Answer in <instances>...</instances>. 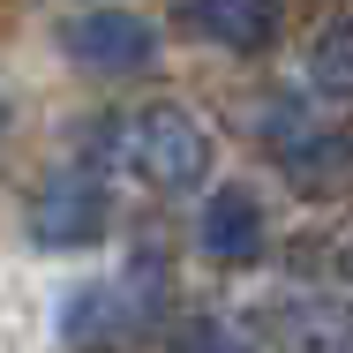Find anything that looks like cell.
Masks as SVG:
<instances>
[{"label":"cell","mask_w":353,"mask_h":353,"mask_svg":"<svg viewBox=\"0 0 353 353\" xmlns=\"http://www.w3.org/2000/svg\"><path fill=\"white\" fill-rule=\"evenodd\" d=\"M121 158L136 165L150 188L181 196V188H196V181L211 173V136H203V121H188L181 105H150V113H136V121L121 128Z\"/></svg>","instance_id":"obj_1"},{"label":"cell","mask_w":353,"mask_h":353,"mask_svg":"<svg viewBox=\"0 0 353 353\" xmlns=\"http://www.w3.org/2000/svg\"><path fill=\"white\" fill-rule=\"evenodd\" d=\"M308 83L323 98H353V23H331L316 38V61H308Z\"/></svg>","instance_id":"obj_7"},{"label":"cell","mask_w":353,"mask_h":353,"mask_svg":"<svg viewBox=\"0 0 353 353\" xmlns=\"http://www.w3.org/2000/svg\"><path fill=\"white\" fill-rule=\"evenodd\" d=\"M196 241H203V256L211 263H256L263 256V203L233 181V188H218L203 218H196Z\"/></svg>","instance_id":"obj_6"},{"label":"cell","mask_w":353,"mask_h":353,"mask_svg":"<svg viewBox=\"0 0 353 353\" xmlns=\"http://www.w3.org/2000/svg\"><path fill=\"white\" fill-rule=\"evenodd\" d=\"M256 323L279 339V353H353V308L339 301H271Z\"/></svg>","instance_id":"obj_5"},{"label":"cell","mask_w":353,"mask_h":353,"mask_svg":"<svg viewBox=\"0 0 353 353\" xmlns=\"http://www.w3.org/2000/svg\"><path fill=\"white\" fill-rule=\"evenodd\" d=\"M61 53L90 75H143L158 61V30L143 15H128V8H83L61 30Z\"/></svg>","instance_id":"obj_2"},{"label":"cell","mask_w":353,"mask_h":353,"mask_svg":"<svg viewBox=\"0 0 353 353\" xmlns=\"http://www.w3.org/2000/svg\"><path fill=\"white\" fill-rule=\"evenodd\" d=\"M173 15L218 53H263L279 38V0H173Z\"/></svg>","instance_id":"obj_3"},{"label":"cell","mask_w":353,"mask_h":353,"mask_svg":"<svg viewBox=\"0 0 353 353\" xmlns=\"http://www.w3.org/2000/svg\"><path fill=\"white\" fill-rule=\"evenodd\" d=\"M30 233H38L46 248H90V241L105 233V196H98V181H90V173L46 181V196L30 203Z\"/></svg>","instance_id":"obj_4"},{"label":"cell","mask_w":353,"mask_h":353,"mask_svg":"<svg viewBox=\"0 0 353 353\" xmlns=\"http://www.w3.org/2000/svg\"><path fill=\"white\" fill-rule=\"evenodd\" d=\"M165 353H248V339H233L225 323H211V316H203V323H181Z\"/></svg>","instance_id":"obj_8"},{"label":"cell","mask_w":353,"mask_h":353,"mask_svg":"<svg viewBox=\"0 0 353 353\" xmlns=\"http://www.w3.org/2000/svg\"><path fill=\"white\" fill-rule=\"evenodd\" d=\"M346 271H353V263H346Z\"/></svg>","instance_id":"obj_9"}]
</instances>
